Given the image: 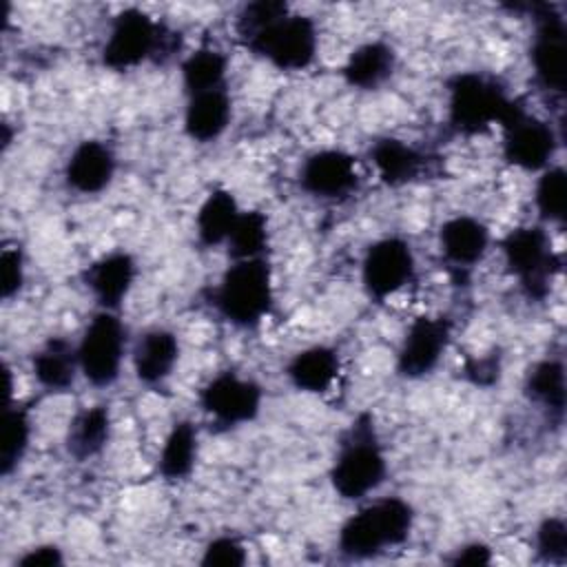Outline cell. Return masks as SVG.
I'll return each instance as SVG.
<instances>
[{
    "label": "cell",
    "mask_w": 567,
    "mask_h": 567,
    "mask_svg": "<svg viewBox=\"0 0 567 567\" xmlns=\"http://www.w3.org/2000/svg\"><path fill=\"white\" fill-rule=\"evenodd\" d=\"M235 33L244 49L279 71H303L319 51L315 20L290 11L281 0L244 4L235 20Z\"/></svg>",
    "instance_id": "obj_1"
},
{
    "label": "cell",
    "mask_w": 567,
    "mask_h": 567,
    "mask_svg": "<svg viewBox=\"0 0 567 567\" xmlns=\"http://www.w3.org/2000/svg\"><path fill=\"white\" fill-rule=\"evenodd\" d=\"M328 476L343 501H361L383 485L388 461L370 412H361L343 432Z\"/></svg>",
    "instance_id": "obj_2"
},
{
    "label": "cell",
    "mask_w": 567,
    "mask_h": 567,
    "mask_svg": "<svg viewBox=\"0 0 567 567\" xmlns=\"http://www.w3.org/2000/svg\"><path fill=\"white\" fill-rule=\"evenodd\" d=\"M414 527V509L401 496H383L348 516L337 534V549L348 560H368L401 547Z\"/></svg>",
    "instance_id": "obj_3"
},
{
    "label": "cell",
    "mask_w": 567,
    "mask_h": 567,
    "mask_svg": "<svg viewBox=\"0 0 567 567\" xmlns=\"http://www.w3.org/2000/svg\"><path fill=\"white\" fill-rule=\"evenodd\" d=\"M179 49L182 38L175 29L137 7H128L113 18L100 60L111 71H128L144 62L164 64Z\"/></svg>",
    "instance_id": "obj_4"
},
{
    "label": "cell",
    "mask_w": 567,
    "mask_h": 567,
    "mask_svg": "<svg viewBox=\"0 0 567 567\" xmlns=\"http://www.w3.org/2000/svg\"><path fill=\"white\" fill-rule=\"evenodd\" d=\"M215 312L239 330L259 326L272 310L275 286L266 257L239 259L228 266L213 290Z\"/></svg>",
    "instance_id": "obj_5"
},
{
    "label": "cell",
    "mask_w": 567,
    "mask_h": 567,
    "mask_svg": "<svg viewBox=\"0 0 567 567\" xmlns=\"http://www.w3.org/2000/svg\"><path fill=\"white\" fill-rule=\"evenodd\" d=\"M447 124L458 135H478L503 124L516 97L505 84L483 71H461L445 84Z\"/></svg>",
    "instance_id": "obj_6"
},
{
    "label": "cell",
    "mask_w": 567,
    "mask_h": 567,
    "mask_svg": "<svg viewBox=\"0 0 567 567\" xmlns=\"http://www.w3.org/2000/svg\"><path fill=\"white\" fill-rule=\"evenodd\" d=\"M501 252L507 270L516 277L523 295L543 301L560 270V257L543 226H516L501 239Z\"/></svg>",
    "instance_id": "obj_7"
},
{
    "label": "cell",
    "mask_w": 567,
    "mask_h": 567,
    "mask_svg": "<svg viewBox=\"0 0 567 567\" xmlns=\"http://www.w3.org/2000/svg\"><path fill=\"white\" fill-rule=\"evenodd\" d=\"M75 346L80 374L93 388H109L120 379L128 332L115 310H97L84 326Z\"/></svg>",
    "instance_id": "obj_8"
},
{
    "label": "cell",
    "mask_w": 567,
    "mask_h": 567,
    "mask_svg": "<svg viewBox=\"0 0 567 567\" xmlns=\"http://www.w3.org/2000/svg\"><path fill=\"white\" fill-rule=\"evenodd\" d=\"M532 13L534 38L529 47V62L534 80L540 91L563 97L567 82V29L565 18L554 4H525Z\"/></svg>",
    "instance_id": "obj_9"
},
{
    "label": "cell",
    "mask_w": 567,
    "mask_h": 567,
    "mask_svg": "<svg viewBox=\"0 0 567 567\" xmlns=\"http://www.w3.org/2000/svg\"><path fill=\"white\" fill-rule=\"evenodd\" d=\"M501 128H503L501 148H503V159L507 164L527 173H540L547 166H551L560 137L549 122L532 115L520 100L514 102Z\"/></svg>",
    "instance_id": "obj_10"
},
{
    "label": "cell",
    "mask_w": 567,
    "mask_h": 567,
    "mask_svg": "<svg viewBox=\"0 0 567 567\" xmlns=\"http://www.w3.org/2000/svg\"><path fill=\"white\" fill-rule=\"evenodd\" d=\"M261 385L235 370L217 372L199 390L202 412L221 427H239L255 421L261 412Z\"/></svg>",
    "instance_id": "obj_11"
},
{
    "label": "cell",
    "mask_w": 567,
    "mask_h": 567,
    "mask_svg": "<svg viewBox=\"0 0 567 567\" xmlns=\"http://www.w3.org/2000/svg\"><path fill=\"white\" fill-rule=\"evenodd\" d=\"M416 270L414 250L408 239L388 235L372 241L361 259V284L370 299L383 301L405 288Z\"/></svg>",
    "instance_id": "obj_12"
},
{
    "label": "cell",
    "mask_w": 567,
    "mask_h": 567,
    "mask_svg": "<svg viewBox=\"0 0 567 567\" xmlns=\"http://www.w3.org/2000/svg\"><path fill=\"white\" fill-rule=\"evenodd\" d=\"M452 339V321L443 315H421L416 317L399 346L396 372L403 379H423L432 374L443 354L447 352Z\"/></svg>",
    "instance_id": "obj_13"
},
{
    "label": "cell",
    "mask_w": 567,
    "mask_h": 567,
    "mask_svg": "<svg viewBox=\"0 0 567 567\" xmlns=\"http://www.w3.org/2000/svg\"><path fill=\"white\" fill-rule=\"evenodd\" d=\"M299 186L306 195L321 202H339L359 186L357 159L343 148H319L299 168Z\"/></svg>",
    "instance_id": "obj_14"
},
{
    "label": "cell",
    "mask_w": 567,
    "mask_h": 567,
    "mask_svg": "<svg viewBox=\"0 0 567 567\" xmlns=\"http://www.w3.org/2000/svg\"><path fill=\"white\" fill-rule=\"evenodd\" d=\"M137 277V264L131 252L126 250H111L95 261H91L84 272L82 281L91 297L97 301L100 310H115L128 297Z\"/></svg>",
    "instance_id": "obj_15"
},
{
    "label": "cell",
    "mask_w": 567,
    "mask_h": 567,
    "mask_svg": "<svg viewBox=\"0 0 567 567\" xmlns=\"http://www.w3.org/2000/svg\"><path fill=\"white\" fill-rule=\"evenodd\" d=\"M117 171L115 151L102 140H82L64 162V184L80 195H97Z\"/></svg>",
    "instance_id": "obj_16"
},
{
    "label": "cell",
    "mask_w": 567,
    "mask_h": 567,
    "mask_svg": "<svg viewBox=\"0 0 567 567\" xmlns=\"http://www.w3.org/2000/svg\"><path fill=\"white\" fill-rule=\"evenodd\" d=\"M489 244V228L474 215H454L439 228V250L456 270H470L481 264Z\"/></svg>",
    "instance_id": "obj_17"
},
{
    "label": "cell",
    "mask_w": 567,
    "mask_h": 567,
    "mask_svg": "<svg viewBox=\"0 0 567 567\" xmlns=\"http://www.w3.org/2000/svg\"><path fill=\"white\" fill-rule=\"evenodd\" d=\"M177 361H179V339L168 328L144 330L131 348V363H133L135 379L148 388L162 385L173 374Z\"/></svg>",
    "instance_id": "obj_18"
},
{
    "label": "cell",
    "mask_w": 567,
    "mask_h": 567,
    "mask_svg": "<svg viewBox=\"0 0 567 567\" xmlns=\"http://www.w3.org/2000/svg\"><path fill=\"white\" fill-rule=\"evenodd\" d=\"M368 155L379 179L390 188L414 184L430 171V159L423 151L392 135L374 140Z\"/></svg>",
    "instance_id": "obj_19"
},
{
    "label": "cell",
    "mask_w": 567,
    "mask_h": 567,
    "mask_svg": "<svg viewBox=\"0 0 567 567\" xmlns=\"http://www.w3.org/2000/svg\"><path fill=\"white\" fill-rule=\"evenodd\" d=\"M233 120V100L226 86L188 95L184 109V133L197 142L208 144L224 135Z\"/></svg>",
    "instance_id": "obj_20"
},
{
    "label": "cell",
    "mask_w": 567,
    "mask_h": 567,
    "mask_svg": "<svg viewBox=\"0 0 567 567\" xmlns=\"http://www.w3.org/2000/svg\"><path fill=\"white\" fill-rule=\"evenodd\" d=\"M396 69V51L385 40H370L350 51L341 75L357 91L381 89Z\"/></svg>",
    "instance_id": "obj_21"
},
{
    "label": "cell",
    "mask_w": 567,
    "mask_h": 567,
    "mask_svg": "<svg viewBox=\"0 0 567 567\" xmlns=\"http://www.w3.org/2000/svg\"><path fill=\"white\" fill-rule=\"evenodd\" d=\"M31 372L47 392H66L80 374L78 346L66 337H49L33 352Z\"/></svg>",
    "instance_id": "obj_22"
},
{
    "label": "cell",
    "mask_w": 567,
    "mask_h": 567,
    "mask_svg": "<svg viewBox=\"0 0 567 567\" xmlns=\"http://www.w3.org/2000/svg\"><path fill=\"white\" fill-rule=\"evenodd\" d=\"M341 370L339 352L332 346L317 343L292 354L286 365L290 385L306 394H323L332 388Z\"/></svg>",
    "instance_id": "obj_23"
},
{
    "label": "cell",
    "mask_w": 567,
    "mask_h": 567,
    "mask_svg": "<svg viewBox=\"0 0 567 567\" xmlns=\"http://www.w3.org/2000/svg\"><path fill=\"white\" fill-rule=\"evenodd\" d=\"M523 392L529 403L540 408L556 425L565 416V365L560 357H545L536 361L523 381Z\"/></svg>",
    "instance_id": "obj_24"
},
{
    "label": "cell",
    "mask_w": 567,
    "mask_h": 567,
    "mask_svg": "<svg viewBox=\"0 0 567 567\" xmlns=\"http://www.w3.org/2000/svg\"><path fill=\"white\" fill-rule=\"evenodd\" d=\"M111 441V410L106 405H91L80 410L64 436V447L75 461H91L104 452Z\"/></svg>",
    "instance_id": "obj_25"
},
{
    "label": "cell",
    "mask_w": 567,
    "mask_h": 567,
    "mask_svg": "<svg viewBox=\"0 0 567 567\" xmlns=\"http://www.w3.org/2000/svg\"><path fill=\"white\" fill-rule=\"evenodd\" d=\"M241 208L228 188H213L195 213V235L204 248L226 244Z\"/></svg>",
    "instance_id": "obj_26"
},
{
    "label": "cell",
    "mask_w": 567,
    "mask_h": 567,
    "mask_svg": "<svg viewBox=\"0 0 567 567\" xmlns=\"http://www.w3.org/2000/svg\"><path fill=\"white\" fill-rule=\"evenodd\" d=\"M197 454H199L197 427L186 419L175 421L159 447V456H157L159 476L171 483L186 481L195 470Z\"/></svg>",
    "instance_id": "obj_27"
},
{
    "label": "cell",
    "mask_w": 567,
    "mask_h": 567,
    "mask_svg": "<svg viewBox=\"0 0 567 567\" xmlns=\"http://www.w3.org/2000/svg\"><path fill=\"white\" fill-rule=\"evenodd\" d=\"M226 73H228V58L224 55V51L213 47H202L188 53L179 66L182 86L186 95L226 86Z\"/></svg>",
    "instance_id": "obj_28"
},
{
    "label": "cell",
    "mask_w": 567,
    "mask_h": 567,
    "mask_svg": "<svg viewBox=\"0 0 567 567\" xmlns=\"http://www.w3.org/2000/svg\"><path fill=\"white\" fill-rule=\"evenodd\" d=\"M270 244L268 217L261 210H241L228 239L226 248L233 261L266 257Z\"/></svg>",
    "instance_id": "obj_29"
},
{
    "label": "cell",
    "mask_w": 567,
    "mask_h": 567,
    "mask_svg": "<svg viewBox=\"0 0 567 567\" xmlns=\"http://www.w3.org/2000/svg\"><path fill=\"white\" fill-rule=\"evenodd\" d=\"M534 206L543 221L563 224L567 215V173L563 166H547L534 186Z\"/></svg>",
    "instance_id": "obj_30"
},
{
    "label": "cell",
    "mask_w": 567,
    "mask_h": 567,
    "mask_svg": "<svg viewBox=\"0 0 567 567\" xmlns=\"http://www.w3.org/2000/svg\"><path fill=\"white\" fill-rule=\"evenodd\" d=\"M31 441V412L24 405H13L4 416V439L0 452V472L2 476H11L22 463Z\"/></svg>",
    "instance_id": "obj_31"
},
{
    "label": "cell",
    "mask_w": 567,
    "mask_h": 567,
    "mask_svg": "<svg viewBox=\"0 0 567 567\" xmlns=\"http://www.w3.org/2000/svg\"><path fill=\"white\" fill-rule=\"evenodd\" d=\"M534 549L543 563L563 565L567 560V525L563 516H545L534 532Z\"/></svg>",
    "instance_id": "obj_32"
},
{
    "label": "cell",
    "mask_w": 567,
    "mask_h": 567,
    "mask_svg": "<svg viewBox=\"0 0 567 567\" xmlns=\"http://www.w3.org/2000/svg\"><path fill=\"white\" fill-rule=\"evenodd\" d=\"M199 563L208 565V567H213V565L215 567H239L246 563V547L239 538H235L230 534H221L206 543Z\"/></svg>",
    "instance_id": "obj_33"
},
{
    "label": "cell",
    "mask_w": 567,
    "mask_h": 567,
    "mask_svg": "<svg viewBox=\"0 0 567 567\" xmlns=\"http://www.w3.org/2000/svg\"><path fill=\"white\" fill-rule=\"evenodd\" d=\"M24 286V255L20 246H7L0 252V295L11 301Z\"/></svg>",
    "instance_id": "obj_34"
},
{
    "label": "cell",
    "mask_w": 567,
    "mask_h": 567,
    "mask_svg": "<svg viewBox=\"0 0 567 567\" xmlns=\"http://www.w3.org/2000/svg\"><path fill=\"white\" fill-rule=\"evenodd\" d=\"M64 563V554L58 545H38L27 549L16 565L20 567H58Z\"/></svg>",
    "instance_id": "obj_35"
},
{
    "label": "cell",
    "mask_w": 567,
    "mask_h": 567,
    "mask_svg": "<svg viewBox=\"0 0 567 567\" xmlns=\"http://www.w3.org/2000/svg\"><path fill=\"white\" fill-rule=\"evenodd\" d=\"M450 563L452 565H489L492 563V547L481 543V540L465 543V545L454 549V554L450 556Z\"/></svg>",
    "instance_id": "obj_36"
},
{
    "label": "cell",
    "mask_w": 567,
    "mask_h": 567,
    "mask_svg": "<svg viewBox=\"0 0 567 567\" xmlns=\"http://www.w3.org/2000/svg\"><path fill=\"white\" fill-rule=\"evenodd\" d=\"M498 361L494 357H483V359H472L465 365V374L476 383V385H489L498 377Z\"/></svg>",
    "instance_id": "obj_37"
}]
</instances>
